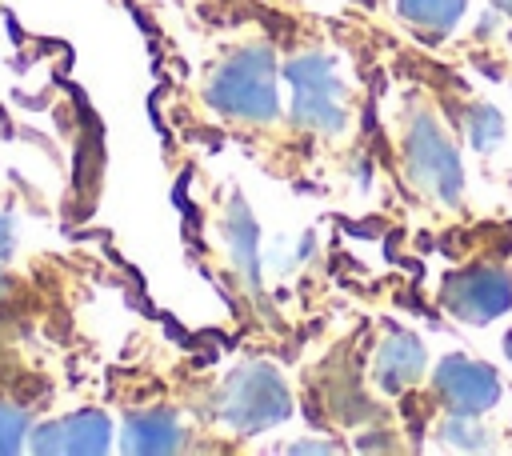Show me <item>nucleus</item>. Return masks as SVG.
Here are the masks:
<instances>
[{
  "mask_svg": "<svg viewBox=\"0 0 512 456\" xmlns=\"http://www.w3.org/2000/svg\"><path fill=\"white\" fill-rule=\"evenodd\" d=\"M496 8H504V12L512 16V0H496Z\"/></svg>",
  "mask_w": 512,
  "mask_h": 456,
  "instance_id": "obj_16",
  "label": "nucleus"
},
{
  "mask_svg": "<svg viewBox=\"0 0 512 456\" xmlns=\"http://www.w3.org/2000/svg\"><path fill=\"white\" fill-rule=\"evenodd\" d=\"M224 240H228L232 264L256 288L260 284V276H256V240H260V232H256V220H252V212H248V204L240 196H232V208L224 216Z\"/></svg>",
  "mask_w": 512,
  "mask_h": 456,
  "instance_id": "obj_10",
  "label": "nucleus"
},
{
  "mask_svg": "<svg viewBox=\"0 0 512 456\" xmlns=\"http://www.w3.org/2000/svg\"><path fill=\"white\" fill-rule=\"evenodd\" d=\"M288 416V388L272 364H244L220 388V420L236 432H260Z\"/></svg>",
  "mask_w": 512,
  "mask_h": 456,
  "instance_id": "obj_2",
  "label": "nucleus"
},
{
  "mask_svg": "<svg viewBox=\"0 0 512 456\" xmlns=\"http://www.w3.org/2000/svg\"><path fill=\"white\" fill-rule=\"evenodd\" d=\"M408 172L440 204H456L460 200V188H464L460 156L448 144V136L436 128V120L424 116V112L412 120V132H408Z\"/></svg>",
  "mask_w": 512,
  "mask_h": 456,
  "instance_id": "obj_4",
  "label": "nucleus"
},
{
  "mask_svg": "<svg viewBox=\"0 0 512 456\" xmlns=\"http://www.w3.org/2000/svg\"><path fill=\"white\" fill-rule=\"evenodd\" d=\"M28 436V412L16 404H0V456L16 452Z\"/></svg>",
  "mask_w": 512,
  "mask_h": 456,
  "instance_id": "obj_13",
  "label": "nucleus"
},
{
  "mask_svg": "<svg viewBox=\"0 0 512 456\" xmlns=\"http://www.w3.org/2000/svg\"><path fill=\"white\" fill-rule=\"evenodd\" d=\"M504 352H508V360H512V332H508V340H504Z\"/></svg>",
  "mask_w": 512,
  "mask_h": 456,
  "instance_id": "obj_17",
  "label": "nucleus"
},
{
  "mask_svg": "<svg viewBox=\"0 0 512 456\" xmlns=\"http://www.w3.org/2000/svg\"><path fill=\"white\" fill-rule=\"evenodd\" d=\"M292 84V116L304 128L316 132H340L344 128V104H340V80L328 56H300L284 68Z\"/></svg>",
  "mask_w": 512,
  "mask_h": 456,
  "instance_id": "obj_3",
  "label": "nucleus"
},
{
  "mask_svg": "<svg viewBox=\"0 0 512 456\" xmlns=\"http://www.w3.org/2000/svg\"><path fill=\"white\" fill-rule=\"evenodd\" d=\"M112 440V424L100 416V412H72L64 420H52V424H40L32 432V452H80V456H92V452H104Z\"/></svg>",
  "mask_w": 512,
  "mask_h": 456,
  "instance_id": "obj_7",
  "label": "nucleus"
},
{
  "mask_svg": "<svg viewBox=\"0 0 512 456\" xmlns=\"http://www.w3.org/2000/svg\"><path fill=\"white\" fill-rule=\"evenodd\" d=\"M404 20L420 24V28H452L464 12L468 0H396Z\"/></svg>",
  "mask_w": 512,
  "mask_h": 456,
  "instance_id": "obj_11",
  "label": "nucleus"
},
{
  "mask_svg": "<svg viewBox=\"0 0 512 456\" xmlns=\"http://www.w3.org/2000/svg\"><path fill=\"white\" fill-rule=\"evenodd\" d=\"M12 236H16V232H12V220H8V216H0V256H8V252H12Z\"/></svg>",
  "mask_w": 512,
  "mask_h": 456,
  "instance_id": "obj_15",
  "label": "nucleus"
},
{
  "mask_svg": "<svg viewBox=\"0 0 512 456\" xmlns=\"http://www.w3.org/2000/svg\"><path fill=\"white\" fill-rule=\"evenodd\" d=\"M436 388L448 396L452 412L460 416H480L500 400V380L488 364H476L468 356H448L436 364Z\"/></svg>",
  "mask_w": 512,
  "mask_h": 456,
  "instance_id": "obj_6",
  "label": "nucleus"
},
{
  "mask_svg": "<svg viewBox=\"0 0 512 456\" xmlns=\"http://www.w3.org/2000/svg\"><path fill=\"white\" fill-rule=\"evenodd\" d=\"M208 104L228 116L244 120H272L280 112L276 96V76H272V56L264 48H248L232 56L208 84Z\"/></svg>",
  "mask_w": 512,
  "mask_h": 456,
  "instance_id": "obj_1",
  "label": "nucleus"
},
{
  "mask_svg": "<svg viewBox=\"0 0 512 456\" xmlns=\"http://www.w3.org/2000/svg\"><path fill=\"white\" fill-rule=\"evenodd\" d=\"M124 452H144V456H156V452H176L180 448V424L172 412H140L124 424Z\"/></svg>",
  "mask_w": 512,
  "mask_h": 456,
  "instance_id": "obj_9",
  "label": "nucleus"
},
{
  "mask_svg": "<svg viewBox=\"0 0 512 456\" xmlns=\"http://www.w3.org/2000/svg\"><path fill=\"white\" fill-rule=\"evenodd\" d=\"M424 372V344L408 332H396L376 352V384L384 392H404Z\"/></svg>",
  "mask_w": 512,
  "mask_h": 456,
  "instance_id": "obj_8",
  "label": "nucleus"
},
{
  "mask_svg": "<svg viewBox=\"0 0 512 456\" xmlns=\"http://www.w3.org/2000/svg\"><path fill=\"white\" fill-rule=\"evenodd\" d=\"M472 416H452L448 424H444V436L452 440V444H460V448H480L484 444V428H476V424H468Z\"/></svg>",
  "mask_w": 512,
  "mask_h": 456,
  "instance_id": "obj_14",
  "label": "nucleus"
},
{
  "mask_svg": "<svg viewBox=\"0 0 512 456\" xmlns=\"http://www.w3.org/2000/svg\"><path fill=\"white\" fill-rule=\"evenodd\" d=\"M468 136H472V144H476L480 152L496 148V144L504 140V116H500L492 104H480V108H472V124H468Z\"/></svg>",
  "mask_w": 512,
  "mask_h": 456,
  "instance_id": "obj_12",
  "label": "nucleus"
},
{
  "mask_svg": "<svg viewBox=\"0 0 512 456\" xmlns=\"http://www.w3.org/2000/svg\"><path fill=\"white\" fill-rule=\"evenodd\" d=\"M4 284H8V280H4V272H0V292H4Z\"/></svg>",
  "mask_w": 512,
  "mask_h": 456,
  "instance_id": "obj_18",
  "label": "nucleus"
},
{
  "mask_svg": "<svg viewBox=\"0 0 512 456\" xmlns=\"http://www.w3.org/2000/svg\"><path fill=\"white\" fill-rule=\"evenodd\" d=\"M444 304L452 316L468 324H488L500 312L512 308V280L500 268H468L448 276L444 284Z\"/></svg>",
  "mask_w": 512,
  "mask_h": 456,
  "instance_id": "obj_5",
  "label": "nucleus"
}]
</instances>
